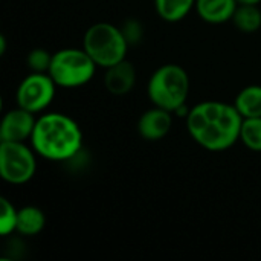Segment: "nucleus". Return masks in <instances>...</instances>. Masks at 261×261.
Instances as JSON below:
<instances>
[{
  "label": "nucleus",
  "instance_id": "f257e3e1",
  "mask_svg": "<svg viewBox=\"0 0 261 261\" xmlns=\"http://www.w3.org/2000/svg\"><path fill=\"white\" fill-rule=\"evenodd\" d=\"M242 122L234 104L222 101L199 102L187 115L190 136L208 151H225L239 142Z\"/></svg>",
  "mask_w": 261,
  "mask_h": 261
},
{
  "label": "nucleus",
  "instance_id": "f03ea898",
  "mask_svg": "<svg viewBox=\"0 0 261 261\" xmlns=\"http://www.w3.org/2000/svg\"><path fill=\"white\" fill-rule=\"evenodd\" d=\"M31 147L38 156L54 162L72 159L83 147V132L75 119L64 113H43L37 116Z\"/></svg>",
  "mask_w": 261,
  "mask_h": 261
},
{
  "label": "nucleus",
  "instance_id": "7ed1b4c3",
  "mask_svg": "<svg viewBox=\"0 0 261 261\" xmlns=\"http://www.w3.org/2000/svg\"><path fill=\"white\" fill-rule=\"evenodd\" d=\"M147 95L153 106L176 113L187 104L190 76L179 64H164L156 69L147 84Z\"/></svg>",
  "mask_w": 261,
  "mask_h": 261
},
{
  "label": "nucleus",
  "instance_id": "20e7f679",
  "mask_svg": "<svg viewBox=\"0 0 261 261\" xmlns=\"http://www.w3.org/2000/svg\"><path fill=\"white\" fill-rule=\"evenodd\" d=\"M128 47L121 28L107 21L93 23L86 29L83 37V49L102 69L125 60Z\"/></svg>",
  "mask_w": 261,
  "mask_h": 261
},
{
  "label": "nucleus",
  "instance_id": "39448f33",
  "mask_svg": "<svg viewBox=\"0 0 261 261\" xmlns=\"http://www.w3.org/2000/svg\"><path fill=\"white\" fill-rule=\"evenodd\" d=\"M96 63L83 47H64L52 55L49 75L58 87L75 89L92 81Z\"/></svg>",
  "mask_w": 261,
  "mask_h": 261
},
{
  "label": "nucleus",
  "instance_id": "423d86ee",
  "mask_svg": "<svg viewBox=\"0 0 261 261\" xmlns=\"http://www.w3.org/2000/svg\"><path fill=\"white\" fill-rule=\"evenodd\" d=\"M37 153L24 142H0V176L11 185H23L37 173Z\"/></svg>",
  "mask_w": 261,
  "mask_h": 261
},
{
  "label": "nucleus",
  "instance_id": "0eeeda50",
  "mask_svg": "<svg viewBox=\"0 0 261 261\" xmlns=\"http://www.w3.org/2000/svg\"><path fill=\"white\" fill-rule=\"evenodd\" d=\"M57 87L58 86L49 73L31 72L17 87V106L34 115H40L52 104Z\"/></svg>",
  "mask_w": 261,
  "mask_h": 261
},
{
  "label": "nucleus",
  "instance_id": "6e6552de",
  "mask_svg": "<svg viewBox=\"0 0 261 261\" xmlns=\"http://www.w3.org/2000/svg\"><path fill=\"white\" fill-rule=\"evenodd\" d=\"M37 122V115L15 107L8 110L0 124V142H26L31 141L34 127Z\"/></svg>",
  "mask_w": 261,
  "mask_h": 261
},
{
  "label": "nucleus",
  "instance_id": "1a4fd4ad",
  "mask_svg": "<svg viewBox=\"0 0 261 261\" xmlns=\"http://www.w3.org/2000/svg\"><path fill=\"white\" fill-rule=\"evenodd\" d=\"M173 116H174V113L153 106L151 109L145 110L138 121L139 136L150 142L164 139L171 132Z\"/></svg>",
  "mask_w": 261,
  "mask_h": 261
},
{
  "label": "nucleus",
  "instance_id": "9d476101",
  "mask_svg": "<svg viewBox=\"0 0 261 261\" xmlns=\"http://www.w3.org/2000/svg\"><path fill=\"white\" fill-rule=\"evenodd\" d=\"M104 87L115 96L130 93L136 84V67L127 58L104 69Z\"/></svg>",
  "mask_w": 261,
  "mask_h": 261
},
{
  "label": "nucleus",
  "instance_id": "9b49d317",
  "mask_svg": "<svg viewBox=\"0 0 261 261\" xmlns=\"http://www.w3.org/2000/svg\"><path fill=\"white\" fill-rule=\"evenodd\" d=\"M237 6V0H196V11L199 17L211 24L231 21Z\"/></svg>",
  "mask_w": 261,
  "mask_h": 261
},
{
  "label": "nucleus",
  "instance_id": "f8f14e48",
  "mask_svg": "<svg viewBox=\"0 0 261 261\" xmlns=\"http://www.w3.org/2000/svg\"><path fill=\"white\" fill-rule=\"evenodd\" d=\"M46 226V216L44 213L34 205H28L18 210L17 214V228L15 232L24 237L38 236Z\"/></svg>",
  "mask_w": 261,
  "mask_h": 261
},
{
  "label": "nucleus",
  "instance_id": "ddd939ff",
  "mask_svg": "<svg viewBox=\"0 0 261 261\" xmlns=\"http://www.w3.org/2000/svg\"><path fill=\"white\" fill-rule=\"evenodd\" d=\"M242 118H261V86L252 84L243 87L232 102Z\"/></svg>",
  "mask_w": 261,
  "mask_h": 261
},
{
  "label": "nucleus",
  "instance_id": "4468645a",
  "mask_svg": "<svg viewBox=\"0 0 261 261\" xmlns=\"http://www.w3.org/2000/svg\"><path fill=\"white\" fill-rule=\"evenodd\" d=\"M196 8V0H154V9L158 15L168 23H177L184 20Z\"/></svg>",
  "mask_w": 261,
  "mask_h": 261
},
{
  "label": "nucleus",
  "instance_id": "2eb2a0df",
  "mask_svg": "<svg viewBox=\"0 0 261 261\" xmlns=\"http://www.w3.org/2000/svg\"><path fill=\"white\" fill-rule=\"evenodd\" d=\"M231 21L240 32L254 34L261 28V9L258 5H239Z\"/></svg>",
  "mask_w": 261,
  "mask_h": 261
},
{
  "label": "nucleus",
  "instance_id": "dca6fc26",
  "mask_svg": "<svg viewBox=\"0 0 261 261\" xmlns=\"http://www.w3.org/2000/svg\"><path fill=\"white\" fill-rule=\"evenodd\" d=\"M240 142L251 151L261 153V118H245L240 130Z\"/></svg>",
  "mask_w": 261,
  "mask_h": 261
},
{
  "label": "nucleus",
  "instance_id": "f3484780",
  "mask_svg": "<svg viewBox=\"0 0 261 261\" xmlns=\"http://www.w3.org/2000/svg\"><path fill=\"white\" fill-rule=\"evenodd\" d=\"M17 214H18V210L6 197H2L0 199V234L3 237L15 232Z\"/></svg>",
  "mask_w": 261,
  "mask_h": 261
},
{
  "label": "nucleus",
  "instance_id": "a211bd4d",
  "mask_svg": "<svg viewBox=\"0 0 261 261\" xmlns=\"http://www.w3.org/2000/svg\"><path fill=\"white\" fill-rule=\"evenodd\" d=\"M52 52H49L47 49L43 47H35L32 49L28 57H26V63L31 72H40V73H47L50 63H52Z\"/></svg>",
  "mask_w": 261,
  "mask_h": 261
},
{
  "label": "nucleus",
  "instance_id": "6ab92c4d",
  "mask_svg": "<svg viewBox=\"0 0 261 261\" xmlns=\"http://www.w3.org/2000/svg\"><path fill=\"white\" fill-rule=\"evenodd\" d=\"M121 32L124 35V38L127 40L128 46H135L139 44L144 38V26L139 20L136 18H127L121 26Z\"/></svg>",
  "mask_w": 261,
  "mask_h": 261
},
{
  "label": "nucleus",
  "instance_id": "aec40b11",
  "mask_svg": "<svg viewBox=\"0 0 261 261\" xmlns=\"http://www.w3.org/2000/svg\"><path fill=\"white\" fill-rule=\"evenodd\" d=\"M239 5H260L261 0H237Z\"/></svg>",
  "mask_w": 261,
  "mask_h": 261
},
{
  "label": "nucleus",
  "instance_id": "412c9836",
  "mask_svg": "<svg viewBox=\"0 0 261 261\" xmlns=\"http://www.w3.org/2000/svg\"><path fill=\"white\" fill-rule=\"evenodd\" d=\"M5 52H6V40H5V37L2 35V37H0V55H5Z\"/></svg>",
  "mask_w": 261,
  "mask_h": 261
}]
</instances>
